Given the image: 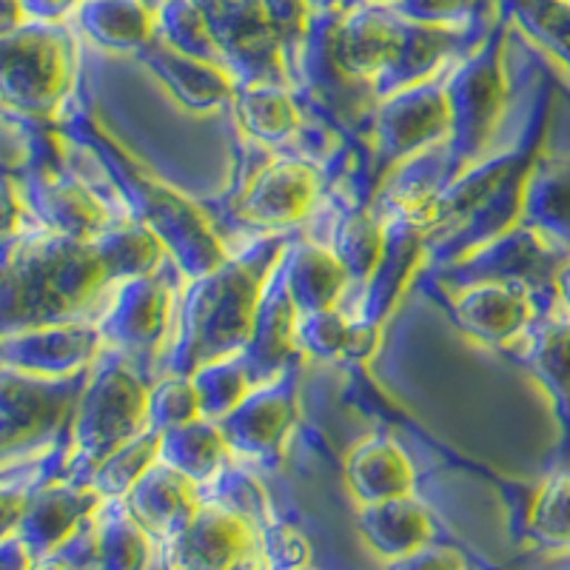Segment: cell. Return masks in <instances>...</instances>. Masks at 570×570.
I'll list each match as a JSON object with an SVG mask.
<instances>
[{
    "instance_id": "16",
    "label": "cell",
    "mask_w": 570,
    "mask_h": 570,
    "mask_svg": "<svg viewBox=\"0 0 570 570\" xmlns=\"http://www.w3.org/2000/svg\"><path fill=\"white\" fill-rule=\"evenodd\" d=\"M169 285L157 272L117 283L109 312L98 323L104 343L131 363L151 356L169 328Z\"/></svg>"
},
{
    "instance_id": "25",
    "label": "cell",
    "mask_w": 570,
    "mask_h": 570,
    "mask_svg": "<svg viewBox=\"0 0 570 570\" xmlns=\"http://www.w3.org/2000/svg\"><path fill=\"white\" fill-rule=\"evenodd\" d=\"M356 525L383 562L409 557L434 542V519L414 493L360 505Z\"/></svg>"
},
{
    "instance_id": "55",
    "label": "cell",
    "mask_w": 570,
    "mask_h": 570,
    "mask_svg": "<svg viewBox=\"0 0 570 570\" xmlns=\"http://www.w3.org/2000/svg\"><path fill=\"white\" fill-rule=\"evenodd\" d=\"M371 3H376V7H391V9H394L396 3H400V0H371Z\"/></svg>"
},
{
    "instance_id": "34",
    "label": "cell",
    "mask_w": 570,
    "mask_h": 570,
    "mask_svg": "<svg viewBox=\"0 0 570 570\" xmlns=\"http://www.w3.org/2000/svg\"><path fill=\"white\" fill-rule=\"evenodd\" d=\"M91 246L104 263L109 283L155 274L166 257V246H163L160 237L149 226L131 220V217L109 223L98 237H91Z\"/></svg>"
},
{
    "instance_id": "37",
    "label": "cell",
    "mask_w": 570,
    "mask_h": 570,
    "mask_svg": "<svg viewBox=\"0 0 570 570\" xmlns=\"http://www.w3.org/2000/svg\"><path fill=\"white\" fill-rule=\"evenodd\" d=\"M525 531L542 548L570 551V468L553 471L533 491Z\"/></svg>"
},
{
    "instance_id": "50",
    "label": "cell",
    "mask_w": 570,
    "mask_h": 570,
    "mask_svg": "<svg viewBox=\"0 0 570 570\" xmlns=\"http://www.w3.org/2000/svg\"><path fill=\"white\" fill-rule=\"evenodd\" d=\"M38 557L29 551V544L12 533L0 542V570H35Z\"/></svg>"
},
{
    "instance_id": "8",
    "label": "cell",
    "mask_w": 570,
    "mask_h": 570,
    "mask_svg": "<svg viewBox=\"0 0 570 570\" xmlns=\"http://www.w3.org/2000/svg\"><path fill=\"white\" fill-rule=\"evenodd\" d=\"M163 548L169 570H268L259 528L214 499H203L188 525Z\"/></svg>"
},
{
    "instance_id": "4",
    "label": "cell",
    "mask_w": 570,
    "mask_h": 570,
    "mask_svg": "<svg viewBox=\"0 0 570 570\" xmlns=\"http://www.w3.org/2000/svg\"><path fill=\"white\" fill-rule=\"evenodd\" d=\"M505 23L488 32L471 55L460 63V69L445 80V98L451 109V129L442 140V149H428V160L436 163L428 171L431 177V195L436 188L454 180L460 171L480 160L485 146L491 142L493 131L499 126V117L505 109L508 83L502 71V58H505ZM428 175L402 177L400 191H416ZM428 195V197H431Z\"/></svg>"
},
{
    "instance_id": "6",
    "label": "cell",
    "mask_w": 570,
    "mask_h": 570,
    "mask_svg": "<svg viewBox=\"0 0 570 570\" xmlns=\"http://www.w3.org/2000/svg\"><path fill=\"white\" fill-rule=\"evenodd\" d=\"M75 46L58 23L27 20L0 38V104L27 115H52L66 98Z\"/></svg>"
},
{
    "instance_id": "40",
    "label": "cell",
    "mask_w": 570,
    "mask_h": 570,
    "mask_svg": "<svg viewBox=\"0 0 570 570\" xmlns=\"http://www.w3.org/2000/svg\"><path fill=\"white\" fill-rule=\"evenodd\" d=\"M200 396H197L191 376L163 374L146 396V425L155 431L200 420Z\"/></svg>"
},
{
    "instance_id": "15",
    "label": "cell",
    "mask_w": 570,
    "mask_h": 570,
    "mask_svg": "<svg viewBox=\"0 0 570 570\" xmlns=\"http://www.w3.org/2000/svg\"><path fill=\"white\" fill-rule=\"evenodd\" d=\"M297 305H294L288 279H285L283 254L268 272L263 292L257 299V312L252 320V334L240 351L246 374L252 385H266L277 380L285 368H292L297 351Z\"/></svg>"
},
{
    "instance_id": "57",
    "label": "cell",
    "mask_w": 570,
    "mask_h": 570,
    "mask_svg": "<svg viewBox=\"0 0 570 570\" xmlns=\"http://www.w3.org/2000/svg\"><path fill=\"white\" fill-rule=\"evenodd\" d=\"M564 3H570V0H564Z\"/></svg>"
},
{
    "instance_id": "1",
    "label": "cell",
    "mask_w": 570,
    "mask_h": 570,
    "mask_svg": "<svg viewBox=\"0 0 570 570\" xmlns=\"http://www.w3.org/2000/svg\"><path fill=\"white\" fill-rule=\"evenodd\" d=\"M288 237L268 234L240 257L191 277L180 305L175 343L163 356V374H195L200 365L240 354L268 272L288 246Z\"/></svg>"
},
{
    "instance_id": "5",
    "label": "cell",
    "mask_w": 570,
    "mask_h": 570,
    "mask_svg": "<svg viewBox=\"0 0 570 570\" xmlns=\"http://www.w3.org/2000/svg\"><path fill=\"white\" fill-rule=\"evenodd\" d=\"M149 385L120 351H100L71 411V482H89L106 456L146 428Z\"/></svg>"
},
{
    "instance_id": "49",
    "label": "cell",
    "mask_w": 570,
    "mask_h": 570,
    "mask_svg": "<svg viewBox=\"0 0 570 570\" xmlns=\"http://www.w3.org/2000/svg\"><path fill=\"white\" fill-rule=\"evenodd\" d=\"M376 340H380V325L354 317L351 320L348 345H345L343 356L345 360H365V356H371V351L376 348Z\"/></svg>"
},
{
    "instance_id": "41",
    "label": "cell",
    "mask_w": 570,
    "mask_h": 570,
    "mask_svg": "<svg viewBox=\"0 0 570 570\" xmlns=\"http://www.w3.org/2000/svg\"><path fill=\"white\" fill-rule=\"evenodd\" d=\"M351 317L340 314L337 308L308 312L297 317V351L299 354L317 356V360H337L348 345Z\"/></svg>"
},
{
    "instance_id": "12",
    "label": "cell",
    "mask_w": 570,
    "mask_h": 570,
    "mask_svg": "<svg viewBox=\"0 0 570 570\" xmlns=\"http://www.w3.org/2000/svg\"><path fill=\"white\" fill-rule=\"evenodd\" d=\"M297 422V365L285 368L277 380L257 385L217 420L228 451L243 460L272 465L279 456L285 436Z\"/></svg>"
},
{
    "instance_id": "10",
    "label": "cell",
    "mask_w": 570,
    "mask_h": 570,
    "mask_svg": "<svg viewBox=\"0 0 570 570\" xmlns=\"http://www.w3.org/2000/svg\"><path fill=\"white\" fill-rule=\"evenodd\" d=\"M237 83H288L274 23L263 0H195Z\"/></svg>"
},
{
    "instance_id": "45",
    "label": "cell",
    "mask_w": 570,
    "mask_h": 570,
    "mask_svg": "<svg viewBox=\"0 0 570 570\" xmlns=\"http://www.w3.org/2000/svg\"><path fill=\"white\" fill-rule=\"evenodd\" d=\"M385 570H468L465 557L451 544H425L416 553L385 562Z\"/></svg>"
},
{
    "instance_id": "53",
    "label": "cell",
    "mask_w": 570,
    "mask_h": 570,
    "mask_svg": "<svg viewBox=\"0 0 570 570\" xmlns=\"http://www.w3.org/2000/svg\"><path fill=\"white\" fill-rule=\"evenodd\" d=\"M305 7L312 14L334 12V9H345V0H305Z\"/></svg>"
},
{
    "instance_id": "56",
    "label": "cell",
    "mask_w": 570,
    "mask_h": 570,
    "mask_svg": "<svg viewBox=\"0 0 570 570\" xmlns=\"http://www.w3.org/2000/svg\"><path fill=\"white\" fill-rule=\"evenodd\" d=\"M303 570H317V568H312V564H308V568H303Z\"/></svg>"
},
{
    "instance_id": "33",
    "label": "cell",
    "mask_w": 570,
    "mask_h": 570,
    "mask_svg": "<svg viewBox=\"0 0 570 570\" xmlns=\"http://www.w3.org/2000/svg\"><path fill=\"white\" fill-rule=\"evenodd\" d=\"M522 223L537 228L553 246L570 254V157L568 160L539 157L525 188Z\"/></svg>"
},
{
    "instance_id": "38",
    "label": "cell",
    "mask_w": 570,
    "mask_h": 570,
    "mask_svg": "<svg viewBox=\"0 0 570 570\" xmlns=\"http://www.w3.org/2000/svg\"><path fill=\"white\" fill-rule=\"evenodd\" d=\"M157 38L166 46L177 49L191 58L212 60V63L226 66L220 46L214 40L206 14L200 12L195 0H166L155 12Z\"/></svg>"
},
{
    "instance_id": "36",
    "label": "cell",
    "mask_w": 570,
    "mask_h": 570,
    "mask_svg": "<svg viewBox=\"0 0 570 570\" xmlns=\"http://www.w3.org/2000/svg\"><path fill=\"white\" fill-rule=\"evenodd\" d=\"M157 460H160V431L146 425L140 434H135L129 442L115 448V451L91 471L86 485L95 488L104 499H124L126 493L131 491V485H135Z\"/></svg>"
},
{
    "instance_id": "42",
    "label": "cell",
    "mask_w": 570,
    "mask_h": 570,
    "mask_svg": "<svg viewBox=\"0 0 570 570\" xmlns=\"http://www.w3.org/2000/svg\"><path fill=\"white\" fill-rule=\"evenodd\" d=\"M263 7H266L268 18L274 23V32L279 38V46H283V63L285 75H288V83H294L297 80L299 58H303V43L312 12L305 7V0H263Z\"/></svg>"
},
{
    "instance_id": "54",
    "label": "cell",
    "mask_w": 570,
    "mask_h": 570,
    "mask_svg": "<svg viewBox=\"0 0 570 570\" xmlns=\"http://www.w3.org/2000/svg\"><path fill=\"white\" fill-rule=\"evenodd\" d=\"M140 3H146V7L155 9V12H157V9H160L163 3H166V0H140Z\"/></svg>"
},
{
    "instance_id": "29",
    "label": "cell",
    "mask_w": 570,
    "mask_h": 570,
    "mask_svg": "<svg viewBox=\"0 0 570 570\" xmlns=\"http://www.w3.org/2000/svg\"><path fill=\"white\" fill-rule=\"evenodd\" d=\"M283 268L299 314L334 308L348 285V274L337 254L317 243H288L283 252Z\"/></svg>"
},
{
    "instance_id": "20",
    "label": "cell",
    "mask_w": 570,
    "mask_h": 570,
    "mask_svg": "<svg viewBox=\"0 0 570 570\" xmlns=\"http://www.w3.org/2000/svg\"><path fill=\"white\" fill-rule=\"evenodd\" d=\"M385 223V248L380 257V266L363 285V305H360V320H368L374 325H383L385 314L391 312L394 299L400 297L402 285L409 283L416 259L425 257L428 228L422 226L420 214L400 200H391L383 214Z\"/></svg>"
},
{
    "instance_id": "52",
    "label": "cell",
    "mask_w": 570,
    "mask_h": 570,
    "mask_svg": "<svg viewBox=\"0 0 570 570\" xmlns=\"http://www.w3.org/2000/svg\"><path fill=\"white\" fill-rule=\"evenodd\" d=\"M553 294H557V308L570 317V257L559 266L557 277H553Z\"/></svg>"
},
{
    "instance_id": "18",
    "label": "cell",
    "mask_w": 570,
    "mask_h": 570,
    "mask_svg": "<svg viewBox=\"0 0 570 570\" xmlns=\"http://www.w3.org/2000/svg\"><path fill=\"white\" fill-rule=\"evenodd\" d=\"M320 191V171L303 157H283L259 166L243 188L234 212L243 223L263 228H283L303 220Z\"/></svg>"
},
{
    "instance_id": "32",
    "label": "cell",
    "mask_w": 570,
    "mask_h": 570,
    "mask_svg": "<svg viewBox=\"0 0 570 570\" xmlns=\"http://www.w3.org/2000/svg\"><path fill=\"white\" fill-rule=\"evenodd\" d=\"M78 23L86 35L109 52H140L157 38L155 9L140 0H83Z\"/></svg>"
},
{
    "instance_id": "9",
    "label": "cell",
    "mask_w": 570,
    "mask_h": 570,
    "mask_svg": "<svg viewBox=\"0 0 570 570\" xmlns=\"http://www.w3.org/2000/svg\"><path fill=\"white\" fill-rule=\"evenodd\" d=\"M448 129H451V109H448L445 83L425 80L376 100L371 115L374 175L383 177L405 157L442 142Z\"/></svg>"
},
{
    "instance_id": "43",
    "label": "cell",
    "mask_w": 570,
    "mask_h": 570,
    "mask_svg": "<svg viewBox=\"0 0 570 570\" xmlns=\"http://www.w3.org/2000/svg\"><path fill=\"white\" fill-rule=\"evenodd\" d=\"M268 570H303L312 564V544L288 522L272 519L259 528Z\"/></svg>"
},
{
    "instance_id": "47",
    "label": "cell",
    "mask_w": 570,
    "mask_h": 570,
    "mask_svg": "<svg viewBox=\"0 0 570 570\" xmlns=\"http://www.w3.org/2000/svg\"><path fill=\"white\" fill-rule=\"evenodd\" d=\"M83 0H20L23 18L35 23H58L66 14L78 12Z\"/></svg>"
},
{
    "instance_id": "26",
    "label": "cell",
    "mask_w": 570,
    "mask_h": 570,
    "mask_svg": "<svg viewBox=\"0 0 570 570\" xmlns=\"http://www.w3.org/2000/svg\"><path fill=\"white\" fill-rule=\"evenodd\" d=\"M456 43H460L456 29L425 27V23L402 20V35L400 43H396L394 58H391V63L371 83L374 98L383 100L389 95H394V91L405 89V86L431 80L434 71L442 66V60L454 52Z\"/></svg>"
},
{
    "instance_id": "7",
    "label": "cell",
    "mask_w": 570,
    "mask_h": 570,
    "mask_svg": "<svg viewBox=\"0 0 570 570\" xmlns=\"http://www.w3.org/2000/svg\"><path fill=\"white\" fill-rule=\"evenodd\" d=\"M568 257L564 248L553 246L537 228L519 223L488 246L473 248L440 268V279L454 288L473 283H517L531 288L548 308H557L553 277Z\"/></svg>"
},
{
    "instance_id": "22",
    "label": "cell",
    "mask_w": 570,
    "mask_h": 570,
    "mask_svg": "<svg viewBox=\"0 0 570 570\" xmlns=\"http://www.w3.org/2000/svg\"><path fill=\"white\" fill-rule=\"evenodd\" d=\"M522 363L553 405L559 445L570 456V317L564 312L542 314L522 337Z\"/></svg>"
},
{
    "instance_id": "48",
    "label": "cell",
    "mask_w": 570,
    "mask_h": 570,
    "mask_svg": "<svg viewBox=\"0 0 570 570\" xmlns=\"http://www.w3.org/2000/svg\"><path fill=\"white\" fill-rule=\"evenodd\" d=\"M27 499L29 491H20V488H0V542L7 537H12V533H18Z\"/></svg>"
},
{
    "instance_id": "2",
    "label": "cell",
    "mask_w": 570,
    "mask_h": 570,
    "mask_svg": "<svg viewBox=\"0 0 570 570\" xmlns=\"http://www.w3.org/2000/svg\"><path fill=\"white\" fill-rule=\"evenodd\" d=\"M109 283L91 240L29 234L0 246V334L69 323Z\"/></svg>"
},
{
    "instance_id": "13",
    "label": "cell",
    "mask_w": 570,
    "mask_h": 570,
    "mask_svg": "<svg viewBox=\"0 0 570 570\" xmlns=\"http://www.w3.org/2000/svg\"><path fill=\"white\" fill-rule=\"evenodd\" d=\"M104 348V334L98 325L52 323L38 328L0 334V368L18 374L63 380L89 368Z\"/></svg>"
},
{
    "instance_id": "39",
    "label": "cell",
    "mask_w": 570,
    "mask_h": 570,
    "mask_svg": "<svg viewBox=\"0 0 570 570\" xmlns=\"http://www.w3.org/2000/svg\"><path fill=\"white\" fill-rule=\"evenodd\" d=\"M188 376H191L197 396H200L203 416L212 422L223 420V416H226L237 402L246 400L248 391L254 389L240 354L212 360V363L200 365L195 374Z\"/></svg>"
},
{
    "instance_id": "27",
    "label": "cell",
    "mask_w": 570,
    "mask_h": 570,
    "mask_svg": "<svg viewBox=\"0 0 570 570\" xmlns=\"http://www.w3.org/2000/svg\"><path fill=\"white\" fill-rule=\"evenodd\" d=\"M345 476H348L351 493L360 505L414 493L416 482L414 465L405 451L385 436H371V440L360 442L351 451Z\"/></svg>"
},
{
    "instance_id": "24",
    "label": "cell",
    "mask_w": 570,
    "mask_h": 570,
    "mask_svg": "<svg viewBox=\"0 0 570 570\" xmlns=\"http://www.w3.org/2000/svg\"><path fill=\"white\" fill-rule=\"evenodd\" d=\"M131 517L140 522L157 542H169L188 525L197 508L203 505L200 485L183 476L180 471L157 460L124 497Z\"/></svg>"
},
{
    "instance_id": "28",
    "label": "cell",
    "mask_w": 570,
    "mask_h": 570,
    "mask_svg": "<svg viewBox=\"0 0 570 570\" xmlns=\"http://www.w3.org/2000/svg\"><path fill=\"white\" fill-rule=\"evenodd\" d=\"M228 104L240 129L263 146H279L303 131V111L285 83H234Z\"/></svg>"
},
{
    "instance_id": "21",
    "label": "cell",
    "mask_w": 570,
    "mask_h": 570,
    "mask_svg": "<svg viewBox=\"0 0 570 570\" xmlns=\"http://www.w3.org/2000/svg\"><path fill=\"white\" fill-rule=\"evenodd\" d=\"M402 35V18L383 7H360L340 12L331 32V52L345 75L365 83L391 63Z\"/></svg>"
},
{
    "instance_id": "35",
    "label": "cell",
    "mask_w": 570,
    "mask_h": 570,
    "mask_svg": "<svg viewBox=\"0 0 570 570\" xmlns=\"http://www.w3.org/2000/svg\"><path fill=\"white\" fill-rule=\"evenodd\" d=\"M385 248V223L368 208H351L334 232L331 252L337 254L348 274V285H365L380 266Z\"/></svg>"
},
{
    "instance_id": "44",
    "label": "cell",
    "mask_w": 570,
    "mask_h": 570,
    "mask_svg": "<svg viewBox=\"0 0 570 570\" xmlns=\"http://www.w3.org/2000/svg\"><path fill=\"white\" fill-rule=\"evenodd\" d=\"M473 3L476 0H400L394 12L402 20H411V23L456 29L471 18Z\"/></svg>"
},
{
    "instance_id": "11",
    "label": "cell",
    "mask_w": 570,
    "mask_h": 570,
    "mask_svg": "<svg viewBox=\"0 0 570 570\" xmlns=\"http://www.w3.org/2000/svg\"><path fill=\"white\" fill-rule=\"evenodd\" d=\"M89 368L63 380L18 374L0 368V454L52 434L71 420Z\"/></svg>"
},
{
    "instance_id": "14",
    "label": "cell",
    "mask_w": 570,
    "mask_h": 570,
    "mask_svg": "<svg viewBox=\"0 0 570 570\" xmlns=\"http://www.w3.org/2000/svg\"><path fill=\"white\" fill-rule=\"evenodd\" d=\"M20 195L35 220L60 237L91 240L111 223L104 203L78 177L66 175L49 160L29 166Z\"/></svg>"
},
{
    "instance_id": "19",
    "label": "cell",
    "mask_w": 570,
    "mask_h": 570,
    "mask_svg": "<svg viewBox=\"0 0 570 570\" xmlns=\"http://www.w3.org/2000/svg\"><path fill=\"white\" fill-rule=\"evenodd\" d=\"M106 499L86 482H49L29 491L18 537L38 559L52 557L89 522Z\"/></svg>"
},
{
    "instance_id": "23",
    "label": "cell",
    "mask_w": 570,
    "mask_h": 570,
    "mask_svg": "<svg viewBox=\"0 0 570 570\" xmlns=\"http://www.w3.org/2000/svg\"><path fill=\"white\" fill-rule=\"evenodd\" d=\"M137 58L146 69L155 71L160 83L171 91V98L188 111H212L232 100L237 80L226 66L177 52L160 38L142 46Z\"/></svg>"
},
{
    "instance_id": "30",
    "label": "cell",
    "mask_w": 570,
    "mask_h": 570,
    "mask_svg": "<svg viewBox=\"0 0 570 570\" xmlns=\"http://www.w3.org/2000/svg\"><path fill=\"white\" fill-rule=\"evenodd\" d=\"M155 537L131 517L124 499H106L91 519L95 570H149Z\"/></svg>"
},
{
    "instance_id": "31",
    "label": "cell",
    "mask_w": 570,
    "mask_h": 570,
    "mask_svg": "<svg viewBox=\"0 0 570 570\" xmlns=\"http://www.w3.org/2000/svg\"><path fill=\"white\" fill-rule=\"evenodd\" d=\"M228 454L232 451L220 425L206 416L160 431V462L188 476L200 491L220 476Z\"/></svg>"
},
{
    "instance_id": "46",
    "label": "cell",
    "mask_w": 570,
    "mask_h": 570,
    "mask_svg": "<svg viewBox=\"0 0 570 570\" xmlns=\"http://www.w3.org/2000/svg\"><path fill=\"white\" fill-rule=\"evenodd\" d=\"M23 214H27V203L20 195V186L12 177H0V246L18 234Z\"/></svg>"
},
{
    "instance_id": "51",
    "label": "cell",
    "mask_w": 570,
    "mask_h": 570,
    "mask_svg": "<svg viewBox=\"0 0 570 570\" xmlns=\"http://www.w3.org/2000/svg\"><path fill=\"white\" fill-rule=\"evenodd\" d=\"M20 23H27L23 9H20V0H0V38L14 32Z\"/></svg>"
},
{
    "instance_id": "3",
    "label": "cell",
    "mask_w": 570,
    "mask_h": 570,
    "mask_svg": "<svg viewBox=\"0 0 570 570\" xmlns=\"http://www.w3.org/2000/svg\"><path fill=\"white\" fill-rule=\"evenodd\" d=\"M69 135L78 137L109 171L117 195L124 200L131 220L149 226L166 246V254L188 279L214 272L228 259L212 220L183 197L169 183L157 180L146 166L135 160L111 135H106L89 117H75Z\"/></svg>"
},
{
    "instance_id": "17",
    "label": "cell",
    "mask_w": 570,
    "mask_h": 570,
    "mask_svg": "<svg viewBox=\"0 0 570 570\" xmlns=\"http://www.w3.org/2000/svg\"><path fill=\"white\" fill-rule=\"evenodd\" d=\"M553 312L531 288L517 283H473L460 288L451 317L465 334L485 345H508L525 337L542 314Z\"/></svg>"
}]
</instances>
